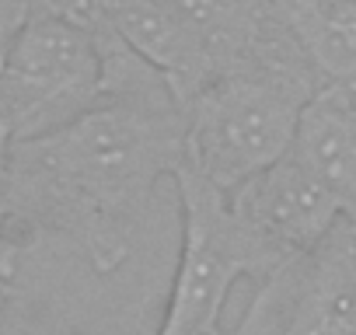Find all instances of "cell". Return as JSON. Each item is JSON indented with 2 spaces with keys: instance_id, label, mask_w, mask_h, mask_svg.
Instances as JSON below:
<instances>
[{
  "instance_id": "obj_2",
  "label": "cell",
  "mask_w": 356,
  "mask_h": 335,
  "mask_svg": "<svg viewBox=\"0 0 356 335\" xmlns=\"http://www.w3.org/2000/svg\"><path fill=\"white\" fill-rule=\"evenodd\" d=\"M300 95L269 77H217L182 105V161L231 196L293 147Z\"/></svg>"
},
{
  "instance_id": "obj_11",
  "label": "cell",
  "mask_w": 356,
  "mask_h": 335,
  "mask_svg": "<svg viewBox=\"0 0 356 335\" xmlns=\"http://www.w3.org/2000/svg\"><path fill=\"white\" fill-rule=\"evenodd\" d=\"M293 335H353V321L346 311V300L321 297L293 328Z\"/></svg>"
},
{
  "instance_id": "obj_8",
  "label": "cell",
  "mask_w": 356,
  "mask_h": 335,
  "mask_svg": "<svg viewBox=\"0 0 356 335\" xmlns=\"http://www.w3.org/2000/svg\"><path fill=\"white\" fill-rule=\"evenodd\" d=\"M280 18L328 77L356 95V4L353 0H273Z\"/></svg>"
},
{
  "instance_id": "obj_12",
  "label": "cell",
  "mask_w": 356,
  "mask_h": 335,
  "mask_svg": "<svg viewBox=\"0 0 356 335\" xmlns=\"http://www.w3.org/2000/svg\"><path fill=\"white\" fill-rule=\"evenodd\" d=\"M22 22H25V0H0V53H4L8 39Z\"/></svg>"
},
{
  "instance_id": "obj_3",
  "label": "cell",
  "mask_w": 356,
  "mask_h": 335,
  "mask_svg": "<svg viewBox=\"0 0 356 335\" xmlns=\"http://www.w3.org/2000/svg\"><path fill=\"white\" fill-rule=\"evenodd\" d=\"M182 206V252L157 335H220V314L238 276L269 259V241L252 231L231 199L186 161L171 168Z\"/></svg>"
},
{
  "instance_id": "obj_5",
  "label": "cell",
  "mask_w": 356,
  "mask_h": 335,
  "mask_svg": "<svg viewBox=\"0 0 356 335\" xmlns=\"http://www.w3.org/2000/svg\"><path fill=\"white\" fill-rule=\"evenodd\" d=\"M227 199L273 248H311L332 231L335 217L346 213L342 199L293 154L262 168Z\"/></svg>"
},
{
  "instance_id": "obj_6",
  "label": "cell",
  "mask_w": 356,
  "mask_h": 335,
  "mask_svg": "<svg viewBox=\"0 0 356 335\" xmlns=\"http://www.w3.org/2000/svg\"><path fill=\"white\" fill-rule=\"evenodd\" d=\"M105 22L108 32L164 84L178 112L213 81L217 53L161 0H108Z\"/></svg>"
},
{
  "instance_id": "obj_13",
  "label": "cell",
  "mask_w": 356,
  "mask_h": 335,
  "mask_svg": "<svg viewBox=\"0 0 356 335\" xmlns=\"http://www.w3.org/2000/svg\"><path fill=\"white\" fill-rule=\"evenodd\" d=\"M353 105H356V95H353Z\"/></svg>"
},
{
  "instance_id": "obj_7",
  "label": "cell",
  "mask_w": 356,
  "mask_h": 335,
  "mask_svg": "<svg viewBox=\"0 0 356 335\" xmlns=\"http://www.w3.org/2000/svg\"><path fill=\"white\" fill-rule=\"evenodd\" d=\"M290 154L356 210V105L346 88H321L300 101Z\"/></svg>"
},
{
  "instance_id": "obj_1",
  "label": "cell",
  "mask_w": 356,
  "mask_h": 335,
  "mask_svg": "<svg viewBox=\"0 0 356 335\" xmlns=\"http://www.w3.org/2000/svg\"><path fill=\"white\" fill-rule=\"evenodd\" d=\"M182 161V112L143 98L91 105L70 122L11 143V186L112 265L154 182Z\"/></svg>"
},
{
  "instance_id": "obj_4",
  "label": "cell",
  "mask_w": 356,
  "mask_h": 335,
  "mask_svg": "<svg viewBox=\"0 0 356 335\" xmlns=\"http://www.w3.org/2000/svg\"><path fill=\"white\" fill-rule=\"evenodd\" d=\"M105 91L102 39L70 22L25 18L0 53V115L11 143L70 122Z\"/></svg>"
},
{
  "instance_id": "obj_10",
  "label": "cell",
  "mask_w": 356,
  "mask_h": 335,
  "mask_svg": "<svg viewBox=\"0 0 356 335\" xmlns=\"http://www.w3.org/2000/svg\"><path fill=\"white\" fill-rule=\"evenodd\" d=\"M105 11H108V0H25V18L70 22V25L91 32L95 39H102L108 32Z\"/></svg>"
},
{
  "instance_id": "obj_9",
  "label": "cell",
  "mask_w": 356,
  "mask_h": 335,
  "mask_svg": "<svg viewBox=\"0 0 356 335\" xmlns=\"http://www.w3.org/2000/svg\"><path fill=\"white\" fill-rule=\"evenodd\" d=\"M182 18L213 53L227 49L245 32V0H161Z\"/></svg>"
}]
</instances>
